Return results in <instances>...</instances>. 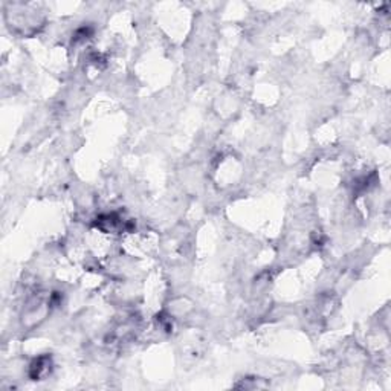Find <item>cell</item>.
Returning a JSON list of instances; mask_svg holds the SVG:
<instances>
[{"label":"cell","mask_w":391,"mask_h":391,"mask_svg":"<svg viewBox=\"0 0 391 391\" xmlns=\"http://www.w3.org/2000/svg\"><path fill=\"white\" fill-rule=\"evenodd\" d=\"M49 368H51V364H49V358H40L37 359L32 367H31V376L34 379H40L43 377L46 373H49Z\"/></svg>","instance_id":"obj_1"}]
</instances>
